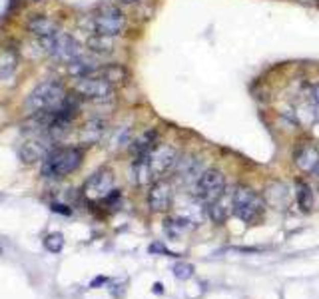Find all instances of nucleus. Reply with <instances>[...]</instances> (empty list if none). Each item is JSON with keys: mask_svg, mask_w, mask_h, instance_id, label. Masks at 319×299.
<instances>
[{"mask_svg": "<svg viewBox=\"0 0 319 299\" xmlns=\"http://www.w3.org/2000/svg\"><path fill=\"white\" fill-rule=\"evenodd\" d=\"M156 146H158V134L154 130H148V132H144L142 136H138L132 142L130 150H132V154L136 158H142V156H148Z\"/></svg>", "mask_w": 319, "mask_h": 299, "instance_id": "nucleus-16", "label": "nucleus"}, {"mask_svg": "<svg viewBox=\"0 0 319 299\" xmlns=\"http://www.w3.org/2000/svg\"><path fill=\"white\" fill-rule=\"evenodd\" d=\"M112 192H114V172L108 168H100L98 172H94L82 188V194L92 201L106 199Z\"/></svg>", "mask_w": 319, "mask_h": 299, "instance_id": "nucleus-8", "label": "nucleus"}, {"mask_svg": "<svg viewBox=\"0 0 319 299\" xmlns=\"http://www.w3.org/2000/svg\"><path fill=\"white\" fill-rule=\"evenodd\" d=\"M44 247L52 254H60L62 247H64V236L62 234H48L44 238Z\"/></svg>", "mask_w": 319, "mask_h": 299, "instance_id": "nucleus-25", "label": "nucleus"}, {"mask_svg": "<svg viewBox=\"0 0 319 299\" xmlns=\"http://www.w3.org/2000/svg\"><path fill=\"white\" fill-rule=\"evenodd\" d=\"M225 190V178L219 170H206L196 181V196L208 203L218 201Z\"/></svg>", "mask_w": 319, "mask_h": 299, "instance_id": "nucleus-9", "label": "nucleus"}, {"mask_svg": "<svg viewBox=\"0 0 319 299\" xmlns=\"http://www.w3.org/2000/svg\"><path fill=\"white\" fill-rule=\"evenodd\" d=\"M178 216L186 218L188 221H192L194 225H199L201 219H203V216H206V212H203V208L199 205V201L186 199V201H181V210H179Z\"/></svg>", "mask_w": 319, "mask_h": 299, "instance_id": "nucleus-18", "label": "nucleus"}, {"mask_svg": "<svg viewBox=\"0 0 319 299\" xmlns=\"http://www.w3.org/2000/svg\"><path fill=\"white\" fill-rule=\"evenodd\" d=\"M298 203L303 212H309L313 208V192L307 183H298Z\"/></svg>", "mask_w": 319, "mask_h": 299, "instance_id": "nucleus-23", "label": "nucleus"}, {"mask_svg": "<svg viewBox=\"0 0 319 299\" xmlns=\"http://www.w3.org/2000/svg\"><path fill=\"white\" fill-rule=\"evenodd\" d=\"M124 26H126V18L116 6H102L94 16V32L100 36L116 38L122 34Z\"/></svg>", "mask_w": 319, "mask_h": 299, "instance_id": "nucleus-7", "label": "nucleus"}, {"mask_svg": "<svg viewBox=\"0 0 319 299\" xmlns=\"http://www.w3.org/2000/svg\"><path fill=\"white\" fill-rule=\"evenodd\" d=\"M232 210H234L238 219L245 221V223H252L263 212V199L259 198L252 188L238 186L234 192V198H232Z\"/></svg>", "mask_w": 319, "mask_h": 299, "instance_id": "nucleus-5", "label": "nucleus"}, {"mask_svg": "<svg viewBox=\"0 0 319 299\" xmlns=\"http://www.w3.org/2000/svg\"><path fill=\"white\" fill-rule=\"evenodd\" d=\"M178 159V152L174 146L168 144H158L148 156L136 158L132 164L134 170V179L138 186H148L154 179H158L160 176H164L166 172H170L174 168Z\"/></svg>", "mask_w": 319, "mask_h": 299, "instance_id": "nucleus-1", "label": "nucleus"}, {"mask_svg": "<svg viewBox=\"0 0 319 299\" xmlns=\"http://www.w3.org/2000/svg\"><path fill=\"white\" fill-rule=\"evenodd\" d=\"M174 275L178 279H190L194 275V265L188 261H179L174 265Z\"/></svg>", "mask_w": 319, "mask_h": 299, "instance_id": "nucleus-26", "label": "nucleus"}, {"mask_svg": "<svg viewBox=\"0 0 319 299\" xmlns=\"http://www.w3.org/2000/svg\"><path fill=\"white\" fill-rule=\"evenodd\" d=\"M104 281H106V278H98V279H94V281H92V287H96V285H102Z\"/></svg>", "mask_w": 319, "mask_h": 299, "instance_id": "nucleus-30", "label": "nucleus"}, {"mask_svg": "<svg viewBox=\"0 0 319 299\" xmlns=\"http://www.w3.org/2000/svg\"><path fill=\"white\" fill-rule=\"evenodd\" d=\"M100 76L106 78L112 86H114V84H124L126 78H128V72H126L120 64H110V66L100 68Z\"/></svg>", "mask_w": 319, "mask_h": 299, "instance_id": "nucleus-20", "label": "nucleus"}, {"mask_svg": "<svg viewBox=\"0 0 319 299\" xmlns=\"http://www.w3.org/2000/svg\"><path fill=\"white\" fill-rule=\"evenodd\" d=\"M122 2H128V4H132V2H138V0H122Z\"/></svg>", "mask_w": 319, "mask_h": 299, "instance_id": "nucleus-32", "label": "nucleus"}, {"mask_svg": "<svg viewBox=\"0 0 319 299\" xmlns=\"http://www.w3.org/2000/svg\"><path fill=\"white\" fill-rule=\"evenodd\" d=\"M68 98L64 86L58 82L46 80L38 84L24 100V108L28 114H32L34 118H38L40 122H44L46 118H50L54 112H58L64 106V102Z\"/></svg>", "mask_w": 319, "mask_h": 299, "instance_id": "nucleus-2", "label": "nucleus"}, {"mask_svg": "<svg viewBox=\"0 0 319 299\" xmlns=\"http://www.w3.org/2000/svg\"><path fill=\"white\" fill-rule=\"evenodd\" d=\"M150 251H152V254H170V251H168V247H166L164 243H152Z\"/></svg>", "mask_w": 319, "mask_h": 299, "instance_id": "nucleus-27", "label": "nucleus"}, {"mask_svg": "<svg viewBox=\"0 0 319 299\" xmlns=\"http://www.w3.org/2000/svg\"><path fill=\"white\" fill-rule=\"evenodd\" d=\"M106 122L100 118H92L88 120L82 128H80V142L82 144H86V146H92V144H96L100 140L104 138V134H106Z\"/></svg>", "mask_w": 319, "mask_h": 299, "instance_id": "nucleus-14", "label": "nucleus"}, {"mask_svg": "<svg viewBox=\"0 0 319 299\" xmlns=\"http://www.w3.org/2000/svg\"><path fill=\"white\" fill-rule=\"evenodd\" d=\"M52 210H54V212H58V214H64V216H68V214H70V210H68L66 205H60V203H54V205H52Z\"/></svg>", "mask_w": 319, "mask_h": 299, "instance_id": "nucleus-28", "label": "nucleus"}, {"mask_svg": "<svg viewBox=\"0 0 319 299\" xmlns=\"http://www.w3.org/2000/svg\"><path fill=\"white\" fill-rule=\"evenodd\" d=\"M16 66H18V58H16L14 52L8 50V52L0 54V80L10 78L14 74V70H16Z\"/></svg>", "mask_w": 319, "mask_h": 299, "instance_id": "nucleus-21", "label": "nucleus"}, {"mask_svg": "<svg viewBox=\"0 0 319 299\" xmlns=\"http://www.w3.org/2000/svg\"><path fill=\"white\" fill-rule=\"evenodd\" d=\"M154 291H156V293H162V291H164V287H162V283H156V285H154Z\"/></svg>", "mask_w": 319, "mask_h": 299, "instance_id": "nucleus-31", "label": "nucleus"}, {"mask_svg": "<svg viewBox=\"0 0 319 299\" xmlns=\"http://www.w3.org/2000/svg\"><path fill=\"white\" fill-rule=\"evenodd\" d=\"M40 44H42L46 54H50L54 60H60L64 64L72 62V60L78 58L82 54V46L70 34H66L62 30L46 36V38H40Z\"/></svg>", "mask_w": 319, "mask_h": 299, "instance_id": "nucleus-4", "label": "nucleus"}, {"mask_svg": "<svg viewBox=\"0 0 319 299\" xmlns=\"http://www.w3.org/2000/svg\"><path fill=\"white\" fill-rule=\"evenodd\" d=\"M317 2H319V0H317Z\"/></svg>", "mask_w": 319, "mask_h": 299, "instance_id": "nucleus-34", "label": "nucleus"}, {"mask_svg": "<svg viewBox=\"0 0 319 299\" xmlns=\"http://www.w3.org/2000/svg\"><path fill=\"white\" fill-rule=\"evenodd\" d=\"M174 174H176V179L184 186H190V183H196L199 179V176L203 174L201 170V162L199 158L188 154V156H181V158L176 159L174 164Z\"/></svg>", "mask_w": 319, "mask_h": 299, "instance_id": "nucleus-11", "label": "nucleus"}, {"mask_svg": "<svg viewBox=\"0 0 319 299\" xmlns=\"http://www.w3.org/2000/svg\"><path fill=\"white\" fill-rule=\"evenodd\" d=\"M54 138L50 134H36L30 140H26L20 146V158L24 164H34L38 159H44L54 150Z\"/></svg>", "mask_w": 319, "mask_h": 299, "instance_id": "nucleus-10", "label": "nucleus"}, {"mask_svg": "<svg viewBox=\"0 0 319 299\" xmlns=\"http://www.w3.org/2000/svg\"><path fill=\"white\" fill-rule=\"evenodd\" d=\"M315 176H317V186H319V168L315 170Z\"/></svg>", "mask_w": 319, "mask_h": 299, "instance_id": "nucleus-33", "label": "nucleus"}, {"mask_svg": "<svg viewBox=\"0 0 319 299\" xmlns=\"http://www.w3.org/2000/svg\"><path fill=\"white\" fill-rule=\"evenodd\" d=\"M28 30L32 34H36L38 38H46V36L58 32L60 28L58 24L52 18H48V16H34V18L28 20Z\"/></svg>", "mask_w": 319, "mask_h": 299, "instance_id": "nucleus-17", "label": "nucleus"}, {"mask_svg": "<svg viewBox=\"0 0 319 299\" xmlns=\"http://www.w3.org/2000/svg\"><path fill=\"white\" fill-rule=\"evenodd\" d=\"M172 201H174V192H172V183L170 181H154V186L150 188V194H148V203L154 212H166L172 208Z\"/></svg>", "mask_w": 319, "mask_h": 299, "instance_id": "nucleus-12", "label": "nucleus"}, {"mask_svg": "<svg viewBox=\"0 0 319 299\" xmlns=\"http://www.w3.org/2000/svg\"><path fill=\"white\" fill-rule=\"evenodd\" d=\"M311 100L319 106V86H315V88L311 90Z\"/></svg>", "mask_w": 319, "mask_h": 299, "instance_id": "nucleus-29", "label": "nucleus"}, {"mask_svg": "<svg viewBox=\"0 0 319 299\" xmlns=\"http://www.w3.org/2000/svg\"><path fill=\"white\" fill-rule=\"evenodd\" d=\"M68 66V74L74 76V78H86V76H94V74H100L98 64L92 58L80 54L78 58H74L72 62L66 64Z\"/></svg>", "mask_w": 319, "mask_h": 299, "instance_id": "nucleus-15", "label": "nucleus"}, {"mask_svg": "<svg viewBox=\"0 0 319 299\" xmlns=\"http://www.w3.org/2000/svg\"><path fill=\"white\" fill-rule=\"evenodd\" d=\"M74 92L84 100L108 102V100H112L114 86L106 78H102L100 74H94V76H86V78H76V82H74Z\"/></svg>", "mask_w": 319, "mask_h": 299, "instance_id": "nucleus-6", "label": "nucleus"}, {"mask_svg": "<svg viewBox=\"0 0 319 299\" xmlns=\"http://www.w3.org/2000/svg\"><path fill=\"white\" fill-rule=\"evenodd\" d=\"M88 46H90V50L92 52H96V54H110L112 50H114V44H112V38H108V36H92V38L88 40Z\"/></svg>", "mask_w": 319, "mask_h": 299, "instance_id": "nucleus-22", "label": "nucleus"}, {"mask_svg": "<svg viewBox=\"0 0 319 299\" xmlns=\"http://www.w3.org/2000/svg\"><path fill=\"white\" fill-rule=\"evenodd\" d=\"M82 158H84V152L80 148H74V146L54 148L42 159V176L44 178H64L78 170Z\"/></svg>", "mask_w": 319, "mask_h": 299, "instance_id": "nucleus-3", "label": "nucleus"}, {"mask_svg": "<svg viewBox=\"0 0 319 299\" xmlns=\"http://www.w3.org/2000/svg\"><path fill=\"white\" fill-rule=\"evenodd\" d=\"M295 166L305 174L315 172L319 168V150L311 144H303L295 152Z\"/></svg>", "mask_w": 319, "mask_h": 299, "instance_id": "nucleus-13", "label": "nucleus"}, {"mask_svg": "<svg viewBox=\"0 0 319 299\" xmlns=\"http://www.w3.org/2000/svg\"><path fill=\"white\" fill-rule=\"evenodd\" d=\"M192 227H194V223L188 221L186 218H181V216L166 219V223H164V229H166V234H168L170 238H179L181 234L190 232Z\"/></svg>", "mask_w": 319, "mask_h": 299, "instance_id": "nucleus-19", "label": "nucleus"}, {"mask_svg": "<svg viewBox=\"0 0 319 299\" xmlns=\"http://www.w3.org/2000/svg\"><path fill=\"white\" fill-rule=\"evenodd\" d=\"M208 216L216 223H223L225 218H227V208L219 199L218 201H212V203H208Z\"/></svg>", "mask_w": 319, "mask_h": 299, "instance_id": "nucleus-24", "label": "nucleus"}]
</instances>
